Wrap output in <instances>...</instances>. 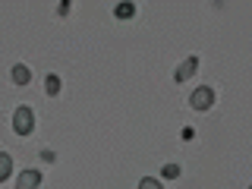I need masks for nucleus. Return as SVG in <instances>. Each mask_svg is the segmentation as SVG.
Segmentation results:
<instances>
[{
    "label": "nucleus",
    "instance_id": "f257e3e1",
    "mask_svg": "<svg viewBox=\"0 0 252 189\" xmlns=\"http://www.w3.org/2000/svg\"><path fill=\"white\" fill-rule=\"evenodd\" d=\"M13 132L16 136H32L35 132V114H32L29 104H19L13 114Z\"/></svg>",
    "mask_w": 252,
    "mask_h": 189
},
{
    "label": "nucleus",
    "instance_id": "f03ea898",
    "mask_svg": "<svg viewBox=\"0 0 252 189\" xmlns=\"http://www.w3.org/2000/svg\"><path fill=\"white\" fill-rule=\"evenodd\" d=\"M189 107L192 110H211L215 107V89H211V85H199V89H195L192 94H189Z\"/></svg>",
    "mask_w": 252,
    "mask_h": 189
},
{
    "label": "nucleus",
    "instance_id": "7ed1b4c3",
    "mask_svg": "<svg viewBox=\"0 0 252 189\" xmlns=\"http://www.w3.org/2000/svg\"><path fill=\"white\" fill-rule=\"evenodd\" d=\"M195 69H199V57H186L183 63H180L177 69H173V82H189V79L195 76Z\"/></svg>",
    "mask_w": 252,
    "mask_h": 189
},
{
    "label": "nucleus",
    "instance_id": "20e7f679",
    "mask_svg": "<svg viewBox=\"0 0 252 189\" xmlns=\"http://www.w3.org/2000/svg\"><path fill=\"white\" fill-rule=\"evenodd\" d=\"M38 186H41V170H22L19 173L16 189H38Z\"/></svg>",
    "mask_w": 252,
    "mask_h": 189
},
{
    "label": "nucleus",
    "instance_id": "39448f33",
    "mask_svg": "<svg viewBox=\"0 0 252 189\" xmlns=\"http://www.w3.org/2000/svg\"><path fill=\"white\" fill-rule=\"evenodd\" d=\"M10 79H13V85H29L32 82V69L26 66V63H16V66L10 69Z\"/></svg>",
    "mask_w": 252,
    "mask_h": 189
},
{
    "label": "nucleus",
    "instance_id": "423d86ee",
    "mask_svg": "<svg viewBox=\"0 0 252 189\" xmlns=\"http://www.w3.org/2000/svg\"><path fill=\"white\" fill-rule=\"evenodd\" d=\"M44 92H47V98H57V94H60V76L47 73L44 76Z\"/></svg>",
    "mask_w": 252,
    "mask_h": 189
},
{
    "label": "nucleus",
    "instance_id": "0eeeda50",
    "mask_svg": "<svg viewBox=\"0 0 252 189\" xmlns=\"http://www.w3.org/2000/svg\"><path fill=\"white\" fill-rule=\"evenodd\" d=\"M114 16H117V19H132V16H136V3H117Z\"/></svg>",
    "mask_w": 252,
    "mask_h": 189
},
{
    "label": "nucleus",
    "instance_id": "6e6552de",
    "mask_svg": "<svg viewBox=\"0 0 252 189\" xmlns=\"http://www.w3.org/2000/svg\"><path fill=\"white\" fill-rule=\"evenodd\" d=\"M10 173H13V158L6 155V152H0V183H3Z\"/></svg>",
    "mask_w": 252,
    "mask_h": 189
},
{
    "label": "nucleus",
    "instance_id": "1a4fd4ad",
    "mask_svg": "<svg viewBox=\"0 0 252 189\" xmlns=\"http://www.w3.org/2000/svg\"><path fill=\"white\" fill-rule=\"evenodd\" d=\"M180 173H183V170H180V164H164V167H161V177L164 180H177Z\"/></svg>",
    "mask_w": 252,
    "mask_h": 189
},
{
    "label": "nucleus",
    "instance_id": "9d476101",
    "mask_svg": "<svg viewBox=\"0 0 252 189\" xmlns=\"http://www.w3.org/2000/svg\"><path fill=\"white\" fill-rule=\"evenodd\" d=\"M139 189H164L158 180H152V177H145V180H139Z\"/></svg>",
    "mask_w": 252,
    "mask_h": 189
},
{
    "label": "nucleus",
    "instance_id": "9b49d317",
    "mask_svg": "<svg viewBox=\"0 0 252 189\" xmlns=\"http://www.w3.org/2000/svg\"><path fill=\"white\" fill-rule=\"evenodd\" d=\"M41 161L44 164H54V161H57V155H54L51 148H41Z\"/></svg>",
    "mask_w": 252,
    "mask_h": 189
},
{
    "label": "nucleus",
    "instance_id": "f8f14e48",
    "mask_svg": "<svg viewBox=\"0 0 252 189\" xmlns=\"http://www.w3.org/2000/svg\"><path fill=\"white\" fill-rule=\"evenodd\" d=\"M180 136H183V142H192L195 139V129H192V126H183V132H180Z\"/></svg>",
    "mask_w": 252,
    "mask_h": 189
},
{
    "label": "nucleus",
    "instance_id": "ddd939ff",
    "mask_svg": "<svg viewBox=\"0 0 252 189\" xmlns=\"http://www.w3.org/2000/svg\"><path fill=\"white\" fill-rule=\"evenodd\" d=\"M249 189H252V186H249Z\"/></svg>",
    "mask_w": 252,
    "mask_h": 189
}]
</instances>
